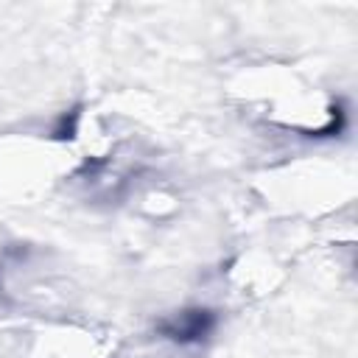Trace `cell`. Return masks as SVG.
<instances>
[{
  "instance_id": "1",
  "label": "cell",
  "mask_w": 358,
  "mask_h": 358,
  "mask_svg": "<svg viewBox=\"0 0 358 358\" xmlns=\"http://www.w3.org/2000/svg\"><path fill=\"white\" fill-rule=\"evenodd\" d=\"M210 324H213V316L207 310H193V313H179L176 324L173 327H165V330L171 333V338H182L185 341V338L204 336L210 330Z\"/></svg>"
}]
</instances>
